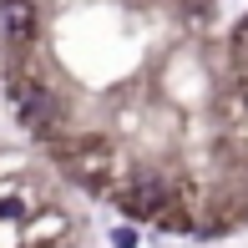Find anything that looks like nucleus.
Segmentation results:
<instances>
[{
	"mask_svg": "<svg viewBox=\"0 0 248 248\" xmlns=\"http://www.w3.org/2000/svg\"><path fill=\"white\" fill-rule=\"evenodd\" d=\"M117 202H122V213H127V218L162 213V202H167V183H162L157 172H142V177H132V183L117 193Z\"/></svg>",
	"mask_w": 248,
	"mask_h": 248,
	"instance_id": "nucleus-1",
	"label": "nucleus"
},
{
	"mask_svg": "<svg viewBox=\"0 0 248 248\" xmlns=\"http://www.w3.org/2000/svg\"><path fill=\"white\" fill-rule=\"evenodd\" d=\"M10 101L20 107V117H26L31 127H41V122L51 117V96L41 92V86H31V81H16V86H10Z\"/></svg>",
	"mask_w": 248,
	"mask_h": 248,
	"instance_id": "nucleus-2",
	"label": "nucleus"
},
{
	"mask_svg": "<svg viewBox=\"0 0 248 248\" xmlns=\"http://www.w3.org/2000/svg\"><path fill=\"white\" fill-rule=\"evenodd\" d=\"M31 26H36V10H31V0H5V5H0V31H5V36L26 41Z\"/></svg>",
	"mask_w": 248,
	"mask_h": 248,
	"instance_id": "nucleus-3",
	"label": "nucleus"
},
{
	"mask_svg": "<svg viewBox=\"0 0 248 248\" xmlns=\"http://www.w3.org/2000/svg\"><path fill=\"white\" fill-rule=\"evenodd\" d=\"M111 248H137V233H132V228H117V233H111Z\"/></svg>",
	"mask_w": 248,
	"mask_h": 248,
	"instance_id": "nucleus-4",
	"label": "nucleus"
},
{
	"mask_svg": "<svg viewBox=\"0 0 248 248\" xmlns=\"http://www.w3.org/2000/svg\"><path fill=\"white\" fill-rule=\"evenodd\" d=\"M243 36H248V20H243Z\"/></svg>",
	"mask_w": 248,
	"mask_h": 248,
	"instance_id": "nucleus-5",
	"label": "nucleus"
}]
</instances>
